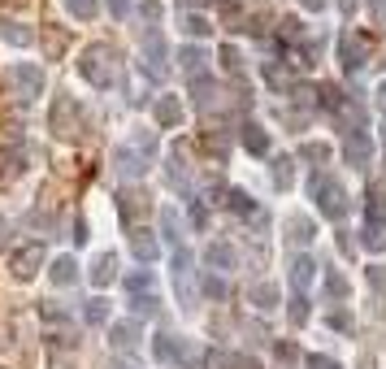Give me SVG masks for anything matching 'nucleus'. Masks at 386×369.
<instances>
[{
  "label": "nucleus",
  "mask_w": 386,
  "mask_h": 369,
  "mask_svg": "<svg viewBox=\"0 0 386 369\" xmlns=\"http://www.w3.org/2000/svg\"><path fill=\"white\" fill-rule=\"evenodd\" d=\"M87 322H91V326H100V322H108V300H104V295H96V300H87Z\"/></svg>",
  "instance_id": "obj_19"
},
{
  "label": "nucleus",
  "mask_w": 386,
  "mask_h": 369,
  "mask_svg": "<svg viewBox=\"0 0 386 369\" xmlns=\"http://www.w3.org/2000/svg\"><path fill=\"white\" fill-rule=\"evenodd\" d=\"M108 9H113L118 18H126V14H131V0H108Z\"/></svg>",
  "instance_id": "obj_33"
},
{
  "label": "nucleus",
  "mask_w": 386,
  "mask_h": 369,
  "mask_svg": "<svg viewBox=\"0 0 386 369\" xmlns=\"http://www.w3.org/2000/svg\"><path fill=\"white\" fill-rule=\"evenodd\" d=\"M126 287H131V295H135V291H139V295H148V291H152V274H131V278H126Z\"/></svg>",
  "instance_id": "obj_24"
},
{
  "label": "nucleus",
  "mask_w": 386,
  "mask_h": 369,
  "mask_svg": "<svg viewBox=\"0 0 386 369\" xmlns=\"http://www.w3.org/2000/svg\"><path fill=\"white\" fill-rule=\"evenodd\" d=\"M313 187H317V208L325 218H343L347 213V191L335 178H313Z\"/></svg>",
  "instance_id": "obj_2"
},
{
  "label": "nucleus",
  "mask_w": 386,
  "mask_h": 369,
  "mask_svg": "<svg viewBox=\"0 0 386 369\" xmlns=\"http://www.w3.org/2000/svg\"><path fill=\"white\" fill-rule=\"evenodd\" d=\"M330 295H347V278L343 274H330Z\"/></svg>",
  "instance_id": "obj_29"
},
{
  "label": "nucleus",
  "mask_w": 386,
  "mask_h": 369,
  "mask_svg": "<svg viewBox=\"0 0 386 369\" xmlns=\"http://www.w3.org/2000/svg\"><path fill=\"white\" fill-rule=\"evenodd\" d=\"M382 100H386V87H382Z\"/></svg>",
  "instance_id": "obj_38"
},
{
  "label": "nucleus",
  "mask_w": 386,
  "mask_h": 369,
  "mask_svg": "<svg viewBox=\"0 0 386 369\" xmlns=\"http://www.w3.org/2000/svg\"><path fill=\"white\" fill-rule=\"evenodd\" d=\"M83 74H87L91 87H113V83L122 79V61L113 57V48H87Z\"/></svg>",
  "instance_id": "obj_1"
},
{
  "label": "nucleus",
  "mask_w": 386,
  "mask_h": 369,
  "mask_svg": "<svg viewBox=\"0 0 386 369\" xmlns=\"http://www.w3.org/2000/svg\"><path fill=\"white\" fill-rule=\"evenodd\" d=\"M143 161H148V152H135V143L118 148V174H122V178H139V174L148 170Z\"/></svg>",
  "instance_id": "obj_4"
},
{
  "label": "nucleus",
  "mask_w": 386,
  "mask_h": 369,
  "mask_svg": "<svg viewBox=\"0 0 386 369\" xmlns=\"http://www.w3.org/2000/svg\"><path fill=\"white\" fill-rule=\"evenodd\" d=\"M70 14H78V18H91V14H96V0H70Z\"/></svg>",
  "instance_id": "obj_26"
},
{
  "label": "nucleus",
  "mask_w": 386,
  "mask_h": 369,
  "mask_svg": "<svg viewBox=\"0 0 386 369\" xmlns=\"http://www.w3.org/2000/svg\"><path fill=\"white\" fill-rule=\"evenodd\" d=\"M313 278H317V261H313V256H295V261H291V283L304 291Z\"/></svg>",
  "instance_id": "obj_10"
},
{
  "label": "nucleus",
  "mask_w": 386,
  "mask_h": 369,
  "mask_svg": "<svg viewBox=\"0 0 386 369\" xmlns=\"http://www.w3.org/2000/svg\"><path fill=\"white\" fill-rule=\"evenodd\" d=\"M183 31H187V35H195V39H200V35H213V26H208V18H200V14H187V22H183Z\"/></svg>",
  "instance_id": "obj_21"
},
{
  "label": "nucleus",
  "mask_w": 386,
  "mask_h": 369,
  "mask_svg": "<svg viewBox=\"0 0 386 369\" xmlns=\"http://www.w3.org/2000/svg\"><path fill=\"white\" fill-rule=\"evenodd\" d=\"M156 122H161V126H178V122H183L178 100H156Z\"/></svg>",
  "instance_id": "obj_14"
},
{
  "label": "nucleus",
  "mask_w": 386,
  "mask_h": 369,
  "mask_svg": "<svg viewBox=\"0 0 386 369\" xmlns=\"http://www.w3.org/2000/svg\"><path fill=\"white\" fill-rule=\"evenodd\" d=\"M174 283H178L183 308H195V295H191V252H178L174 256Z\"/></svg>",
  "instance_id": "obj_3"
},
{
  "label": "nucleus",
  "mask_w": 386,
  "mask_h": 369,
  "mask_svg": "<svg viewBox=\"0 0 386 369\" xmlns=\"http://www.w3.org/2000/svg\"><path fill=\"white\" fill-rule=\"evenodd\" d=\"M369 14L373 18H386V0H369Z\"/></svg>",
  "instance_id": "obj_34"
},
{
  "label": "nucleus",
  "mask_w": 386,
  "mask_h": 369,
  "mask_svg": "<svg viewBox=\"0 0 386 369\" xmlns=\"http://www.w3.org/2000/svg\"><path fill=\"white\" fill-rule=\"evenodd\" d=\"M74 278H78V266L70 256H61L57 266H52V283H57V287H74Z\"/></svg>",
  "instance_id": "obj_11"
},
{
  "label": "nucleus",
  "mask_w": 386,
  "mask_h": 369,
  "mask_svg": "<svg viewBox=\"0 0 386 369\" xmlns=\"http://www.w3.org/2000/svg\"><path fill=\"white\" fill-rule=\"evenodd\" d=\"M200 61H204V52H200V48H183V70H191V74H195V70H200Z\"/></svg>",
  "instance_id": "obj_25"
},
{
  "label": "nucleus",
  "mask_w": 386,
  "mask_h": 369,
  "mask_svg": "<svg viewBox=\"0 0 386 369\" xmlns=\"http://www.w3.org/2000/svg\"><path fill=\"white\" fill-rule=\"evenodd\" d=\"M339 57H343V66H347V70H360V66H365V57H369V48H365V39L343 35V44H339Z\"/></svg>",
  "instance_id": "obj_6"
},
{
  "label": "nucleus",
  "mask_w": 386,
  "mask_h": 369,
  "mask_svg": "<svg viewBox=\"0 0 386 369\" xmlns=\"http://www.w3.org/2000/svg\"><path fill=\"white\" fill-rule=\"evenodd\" d=\"M9 74H14V79H18V83H22V87H26V91H31V96H35V91H39V87H44V74H39V70H35V66H14V70H9Z\"/></svg>",
  "instance_id": "obj_12"
},
{
  "label": "nucleus",
  "mask_w": 386,
  "mask_h": 369,
  "mask_svg": "<svg viewBox=\"0 0 386 369\" xmlns=\"http://www.w3.org/2000/svg\"><path fill=\"white\" fill-rule=\"evenodd\" d=\"M204 266H213V270H230V266H235V248L222 243V239L208 243V248H204Z\"/></svg>",
  "instance_id": "obj_8"
},
{
  "label": "nucleus",
  "mask_w": 386,
  "mask_h": 369,
  "mask_svg": "<svg viewBox=\"0 0 386 369\" xmlns=\"http://www.w3.org/2000/svg\"><path fill=\"white\" fill-rule=\"evenodd\" d=\"M39 261H44V248H39V243H31V248H18V252H14L9 266H14V274H18V278H31V274L39 270Z\"/></svg>",
  "instance_id": "obj_5"
},
{
  "label": "nucleus",
  "mask_w": 386,
  "mask_h": 369,
  "mask_svg": "<svg viewBox=\"0 0 386 369\" xmlns=\"http://www.w3.org/2000/svg\"><path fill=\"white\" fill-rule=\"evenodd\" d=\"M131 248H135L139 261H156V239H152L148 231H135V235H131Z\"/></svg>",
  "instance_id": "obj_13"
},
{
  "label": "nucleus",
  "mask_w": 386,
  "mask_h": 369,
  "mask_svg": "<svg viewBox=\"0 0 386 369\" xmlns=\"http://www.w3.org/2000/svg\"><path fill=\"white\" fill-rule=\"evenodd\" d=\"M113 348L118 352H135L139 348V322H118L113 326Z\"/></svg>",
  "instance_id": "obj_9"
},
{
  "label": "nucleus",
  "mask_w": 386,
  "mask_h": 369,
  "mask_svg": "<svg viewBox=\"0 0 386 369\" xmlns=\"http://www.w3.org/2000/svg\"><path fill=\"white\" fill-rule=\"evenodd\" d=\"M330 326H335V330H352V318H347V313H330Z\"/></svg>",
  "instance_id": "obj_31"
},
{
  "label": "nucleus",
  "mask_w": 386,
  "mask_h": 369,
  "mask_svg": "<svg viewBox=\"0 0 386 369\" xmlns=\"http://www.w3.org/2000/svg\"><path fill=\"white\" fill-rule=\"evenodd\" d=\"M91 283L96 287H108V283H113V256H96V266H91Z\"/></svg>",
  "instance_id": "obj_15"
},
{
  "label": "nucleus",
  "mask_w": 386,
  "mask_h": 369,
  "mask_svg": "<svg viewBox=\"0 0 386 369\" xmlns=\"http://www.w3.org/2000/svg\"><path fill=\"white\" fill-rule=\"evenodd\" d=\"M339 9H343V14H352V9H356V0H339Z\"/></svg>",
  "instance_id": "obj_35"
},
{
  "label": "nucleus",
  "mask_w": 386,
  "mask_h": 369,
  "mask_svg": "<svg viewBox=\"0 0 386 369\" xmlns=\"http://www.w3.org/2000/svg\"><path fill=\"white\" fill-rule=\"evenodd\" d=\"M5 231H9V226H5V218H0V243H5Z\"/></svg>",
  "instance_id": "obj_36"
},
{
  "label": "nucleus",
  "mask_w": 386,
  "mask_h": 369,
  "mask_svg": "<svg viewBox=\"0 0 386 369\" xmlns=\"http://www.w3.org/2000/svg\"><path fill=\"white\" fill-rule=\"evenodd\" d=\"M343 156L352 166H365V156H369V135L365 131H347L343 135Z\"/></svg>",
  "instance_id": "obj_7"
},
{
  "label": "nucleus",
  "mask_w": 386,
  "mask_h": 369,
  "mask_svg": "<svg viewBox=\"0 0 386 369\" xmlns=\"http://www.w3.org/2000/svg\"><path fill=\"white\" fill-rule=\"evenodd\" d=\"M252 300H256V304H260V308H273V304H278V291H273V287H269V283H260V287H256V291H252Z\"/></svg>",
  "instance_id": "obj_23"
},
{
  "label": "nucleus",
  "mask_w": 386,
  "mask_h": 369,
  "mask_svg": "<svg viewBox=\"0 0 386 369\" xmlns=\"http://www.w3.org/2000/svg\"><path fill=\"white\" fill-rule=\"evenodd\" d=\"M308 369H343V365H335L330 356H308Z\"/></svg>",
  "instance_id": "obj_30"
},
{
  "label": "nucleus",
  "mask_w": 386,
  "mask_h": 369,
  "mask_svg": "<svg viewBox=\"0 0 386 369\" xmlns=\"http://www.w3.org/2000/svg\"><path fill=\"white\" fill-rule=\"evenodd\" d=\"M313 235H317V226L308 222V218H291V243H313Z\"/></svg>",
  "instance_id": "obj_18"
},
{
  "label": "nucleus",
  "mask_w": 386,
  "mask_h": 369,
  "mask_svg": "<svg viewBox=\"0 0 386 369\" xmlns=\"http://www.w3.org/2000/svg\"><path fill=\"white\" fill-rule=\"evenodd\" d=\"M222 61H226V70H239V61H243V57H239V48H235V44H226V48H222Z\"/></svg>",
  "instance_id": "obj_27"
},
{
  "label": "nucleus",
  "mask_w": 386,
  "mask_h": 369,
  "mask_svg": "<svg viewBox=\"0 0 386 369\" xmlns=\"http://www.w3.org/2000/svg\"><path fill=\"white\" fill-rule=\"evenodd\" d=\"M183 5H208V0H183Z\"/></svg>",
  "instance_id": "obj_37"
},
{
  "label": "nucleus",
  "mask_w": 386,
  "mask_h": 369,
  "mask_svg": "<svg viewBox=\"0 0 386 369\" xmlns=\"http://www.w3.org/2000/svg\"><path fill=\"white\" fill-rule=\"evenodd\" d=\"M273 187H278V191L291 187V161H287V156H278V161H273Z\"/></svg>",
  "instance_id": "obj_20"
},
{
  "label": "nucleus",
  "mask_w": 386,
  "mask_h": 369,
  "mask_svg": "<svg viewBox=\"0 0 386 369\" xmlns=\"http://www.w3.org/2000/svg\"><path fill=\"white\" fill-rule=\"evenodd\" d=\"M156 356H161V360H183V343L170 339V335H161V339H156Z\"/></svg>",
  "instance_id": "obj_16"
},
{
  "label": "nucleus",
  "mask_w": 386,
  "mask_h": 369,
  "mask_svg": "<svg viewBox=\"0 0 386 369\" xmlns=\"http://www.w3.org/2000/svg\"><path fill=\"white\" fill-rule=\"evenodd\" d=\"M204 291H208L213 300H222V295H226V287H222V278H204Z\"/></svg>",
  "instance_id": "obj_28"
},
{
  "label": "nucleus",
  "mask_w": 386,
  "mask_h": 369,
  "mask_svg": "<svg viewBox=\"0 0 386 369\" xmlns=\"http://www.w3.org/2000/svg\"><path fill=\"white\" fill-rule=\"evenodd\" d=\"M0 35H5L9 44H31V31H22L18 22H0Z\"/></svg>",
  "instance_id": "obj_22"
},
{
  "label": "nucleus",
  "mask_w": 386,
  "mask_h": 369,
  "mask_svg": "<svg viewBox=\"0 0 386 369\" xmlns=\"http://www.w3.org/2000/svg\"><path fill=\"white\" fill-rule=\"evenodd\" d=\"M243 148H248V152H265V148H269L265 131H260V126H243Z\"/></svg>",
  "instance_id": "obj_17"
},
{
  "label": "nucleus",
  "mask_w": 386,
  "mask_h": 369,
  "mask_svg": "<svg viewBox=\"0 0 386 369\" xmlns=\"http://www.w3.org/2000/svg\"><path fill=\"white\" fill-rule=\"evenodd\" d=\"M304 318H308V308H304V300H295V304H291V322L304 326Z\"/></svg>",
  "instance_id": "obj_32"
}]
</instances>
